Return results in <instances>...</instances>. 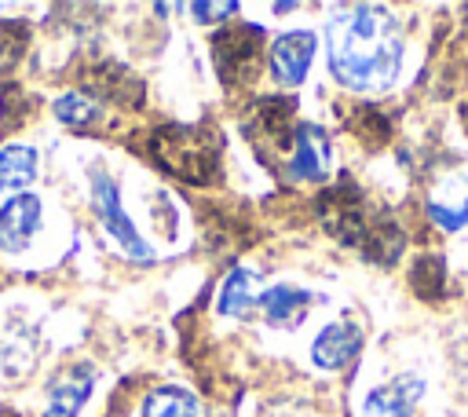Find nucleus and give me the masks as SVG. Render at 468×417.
I'll use <instances>...</instances> for the list:
<instances>
[{
    "instance_id": "obj_12",
    "label": "nucleus",
    "mask_w": 468,
    "mask_h": 417,
    "mask_svg": "<svg viewBox=\"0 0 468 417\" xmlns=\"http://www.w3.org/2000/svg\"><path fill=\"white\" fill-rule=\"evenodd\" d=\"M307 307H311V293L292 285V282H274L267 289L256 293V315L267 322V326H278V329H296L303 318H307Z\"/></svg>"
},
{
    "instance_id": "obj_19",
    "label": "nucleus",
    "mask_w": 468,
    "mask_h": 417,
    "mask_svg": "<svg viewBox=\"0 0 468 417\" xmlns=\"http://www.w3.org/2000/svg\"><path fill=\"white\" fill-rule=\"evenodd\" d=\"M99 113H102V106L88 91H66V95L55 99V117L66 121V124H77V128L80 124H95Z\"/></svg>"
},
{
    "instance_id": "obj_13",
    "label": "nucleus",
    "mask_w": 468,
    "mask_h": 417,
    "mask_svg": "<svg viewBox=\"0 0 468 417\" xmlns=\"http://www.w3.org/2000/svg\"><path fill=\"white\" fill-rule=\"evenodd\" d=\"M314 44L318 40H314L311 29H292V33L274 37V44H271V73H274V80L296 88L307 77L311 62H314Z\"/></svg>"
},
{
    "instance_id": "obj_4",
    "label": "nucleus",
    "mask_w": 468,
    "mask_h": 417,
    "mask_svg": "<svg viewBox=\"0 0 468 417\" xmlns=\"http://www.w3.org/2000/svg\"><path fill=\"white\" fill-rule=\"evenodd\" d=\"M91 208H95L102 230L110 234V241H113L124 256H132V260H150V245H146V238L132 227V219H128V212H124V205H121V190H117V183H113L106 172H95V176H91Z\"/></svg>"
},
{
    "instance_id": "obj_18",
    "label": "nucleus",
    "mask_w": 468,
    "mask_h": 417,
    "mask_svg": "<svg viewBox=\"0 0 468 417\" xmlns=\"http://www.w3.org/2000/svg\"><path fill=\"white\" fill-rule=\"evenodd\" d=\"M446 282H450V274H446V260H442L439 252L417 256V263H413V271H410V285H413V293H417L420 300H442L446 289H450Z\"/></svg>"
},
{
    "instance_id": "obj_16",
    "label": "nucleus",
    "mask_w": 468,
    "mask_h": 417,
    "mask_svg": "<svg viewBox=\"0 0 468 417\" xmlns=\"http://www.w3.org/2000/svg\"><path fill=\"white\" fill-rule=\"evenodd\" d=\"M139 417H201V402L194 391L168 384V388H157L143 399Z\"/></svg>"
},
{
    "instance_id": "obj_21",
    "label": "nucleus",
    "mask_w": 468,
    "mask_h": 417,
    "mask_svg": "<svg viewBox=\"0 0 468 417\" xmlns=\"http://www.w3.org/2000/svg\"><path fill=\"white\" fill-rule=\"evenodd\" d=\"M26 48V26L22 22H0V66H11Z\"/></svg>"
},
{
    "instance_id": "obj_15",
    "label": "nucleus",
    "mask_w": 468,
    "mask_h": 417,
    "mask_svg": "<svg viewBox=\"0 0 468 417\" xmlns=\"http://www.w3.org/2000/svg\"><path fill=\"white\" fill-rule=\"evenodd\" d=\"M37 179V150L11 143L0 150V194L7 190H26Z\"/></svg>"
},
{
    "instance_id": "obj_8",
    "label": "nucleus",
    "mask_w": 468,
    "mask_h": 417,
    "mask_svg": "<svg viewBox=\"0 0 468 417\" xmlns=\"http://www.w3.org/2000/svg\"><path fill=\"white\" fill-rule=\"evenodd\" d=\"M420 399H424V377L406 369V373H395L391 380L377 384L362 399V417H413Z\"/></svg>"
},
{
    "instance_id": "obj_17",
    "label": "nucleus",
    "mask_w": 468,
    "mask_h": 417,
    "mask_svg": "<svg viewBox=\"0 0 468 417\" xmlns=\"http://www.w3.org/2000/svg\"><path fill=\"white\" fill-rule=\"evenodd\" d=\"M256 293H260L256 289V274L249 267H234L227 274L223 289H219V311L223 315H234V318H245L256 307Z\"/></svg>"
},
{
    "instance_id": "obj_11",
    "label": "nucleus",
    "mask_w": 468,
    "mask_h": 417,
    "mask_svg": "<svg viewBox=\"0 0 468 417\" xmlns=\"http://www.w3.org/2000/svg\"><path fill=\"white\" fill-rule=\"evenodd\" d=\"M40 198L37 194H15L0 205V252H22L40 230Z\"/></svg>"
},
{
    "instance_id": "obj_2",
    "label": "nucleus",
    "mask_w": 468,
    "mask_h": 417,
    "mask_svg": "<svg viewBox=\"0 0 468 417\" xmlns=\"http://www.w3.org/2000/svg\"><path fill=\"white\" fill-rule=\"evenodd\" d=\"M318 219L340 245L358 249L373 263H395L406 249V230L399 227V219L388 208L373 205L351 176H340L318 194Z\"/></svg>"
},
{
    "instance_id": "obj_10",
    "label": "nucleus",
    "mask_w": 468,
    "mask_h": 417,
    "mask_svg": "<svg viewBox=\"0 0 468 417\" xmlns=\"http://www.w3.org/2000/svg\"><path fill=\"white\" fill-rule=\"evenodd\" d=\"M358 351H362V326L351 318H336V322L318 329V337L311 344V362L318 369L336 373V369L351 366L358 358Z\"/></svg>"
},
{
    "instance_id": "obj_1",
    "label": "nucleus",
    "mask_w": 468,
    "mask_h": 417,
    "mask_svg": "<svg viewBox=\"0 0 468 417\" xmlns=\"http://www.w3.org/2000/svg\"><path fill=\"white\" fill-rule=\"evenodd\" d=\"M333 77L351 91H384L402 70V26L380 4H347L325 22Z\"/></svg>"
},
{
    "instance_id": "obj_6",
    "label": "nucleus",
    "mask_w": 468,
    "mask_h": 417,
    "mask_svg": "<svg viewBox=\"0 0 468 417\" xmlns=\"http://www.w3.org/2000/svg\"><path fill=\"white\" fill-rule=\"evenodd\" d=\"M285 165H289V179H296V183H318V179H325L329 176V165H333V143H329V135L318 124H296L292 143H289V154H285Z\"/></svg>"
},
{
    "instance_id": "obj_22",
    "label": "nucleus",
    "mask_w": 468,
    "mask_h": 417,
    "mask_svg": "<svg viewBox=\"0 0 468 417\" xmlns=\"http://www.w3.org/2000/svg\"><path fill=\"white\" fill-rule=\"evenodd\" d=\"M190 15H197V22H216L238 15V4H190Z\"/></svg>"
},
{
    "instance_id": "obj_9",
    "label": "nucleus",
    "mask_w": 468,
    "mask_h": 417,
    "mask_svg": "<svg viewBox=\"0 0 468 417\" xmlns=\"http://www.w3.org/2000/svg\"><path fill=\"white\" fill-rule=\"evenodd\" d=\"M424 212L439 230H461L468 227V168L446 172L424 198Z\"/></svg>"
},
{
    "instance_id": "obj_20",
    "label": "nucleus",
    "mask_w": 468,
    "mask_h": 417,
    "mask_svg": "<svg viewBox=\"0 0 468 417\" xmlns=\"http://www.w3.org/2000/svg\"><path fill=\"white\" fill-rule=\"evenodd\" d=\"M351 128H355V135H358L362 143H369V146H380V143H388V135H391V124H388V117H384L377 106H358L355 117H351Z\"/></svg>"
},
{
    "instance_id": "obj_7",
    "label": "nucleus",
    "mask_w": 468,
    "mask_h": 417,
    "mask_svg": "<svg viewBox=\"0 0 468 417\" xmlns=\"http://www.w3.org/2000/svg\"><path fill=\"white\" fill-rule=\"evenodd\" d=\"M296 102L292 99H282V95H271V99H260L245 121V132L252 143L267 146V150H285L289 154V143H292V132H296Z\"/></svg>"
},
{
    "instance_id": "obj_3",
    "label": "nucleus",
    "mask_w": 468,
    "mask_h": 417,
    "mask_svg": "<svg viewBox=\"0 0 468 417\" xmlns=\"http://www.w3.org/2000/svg\"><path fill=\"white\" fill-rule=\"evenodd\" d=\"M219 135L205 124H165L150 135V154L183 183H212L219 172Z\"/></svg>"
},
{
    "instance_id": "obj_14",
    "label": "nucleus",
    "mask_w": 468,
    "mask_h": 417,
    "mask_svg": "<svg viewBox=\"0 0 468 417\" xmlns=\"http://www.w3.org/2000/svg\"><path fill=\"white\" fill-rule=\"evenodd\" d=\"M91 366H69L48 391V410L44 417H77V410L84 406V399L91 395Z\"/></svg>"
},
{
    "instance_id": "obj_5",
    "label": "nucleus",
    "mask_w": 468,
    "mask_h": 417,
    "mask_svg": "<svg viewBox=\"0 0 468 417\" xmlns=\"http://www.w3.org/2000/svg\"><path fill=\"white\" fill-rule=\"evenodd\" d=\"M212 59L223 80H252L263 62V33L256 26L234 22L212 37Z\"/></svg>"
}]
</instances>
